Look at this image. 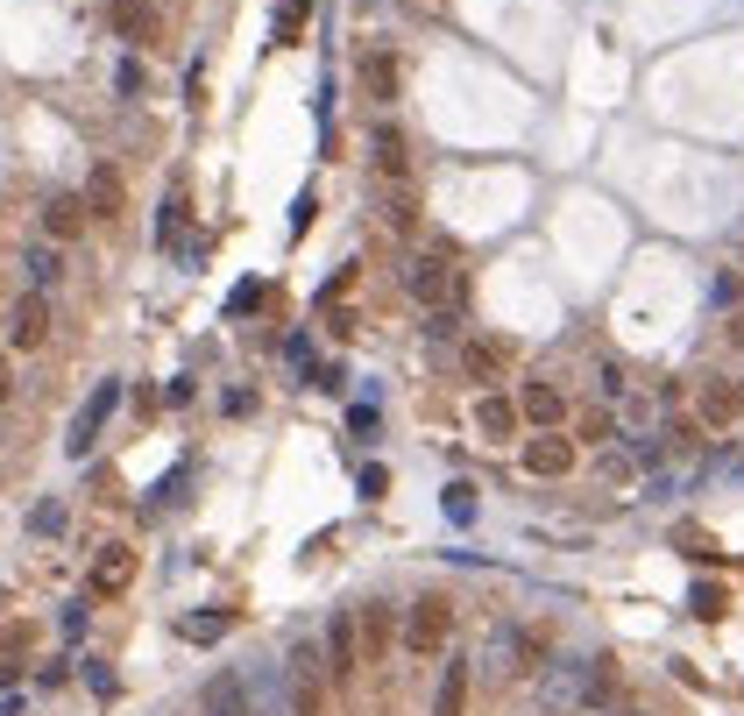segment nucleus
Returning <instances> with one entry per match:
<instances>
[{"instance_id":"9d476101","label":"nucleus","mask_w":744,"mask_h":716,"mask_svg":"<svg viewBox=\"0 0 744 716\" xmlns=\"http://www.w3.org/2000/svg\"><path fill=\"white\" fill-rule=\"evenodd\" d=\"M8 340H14L22 355L50 340V298H43V291H22V298L8 305Z\"/></svg>"},{"instance_id":"ddd939ff","label":"nucleus","mask_w":744,"mask_h":716,"mask_svg":"<svg viewBox=\"0 0 744 716\" xmlns=\"http://www.w3.org/2000/svg\"><path fill=\"white\" fill-rule=\"evenodd\" d=\"M107 22H114V36H121V43H163V14L149 8V0H114Z\"/></svg>"},{"instance_id":"f704fd0d","label":"nucleus","mask_w":744,"mask_h":716,"mask_svg":"<svg viewBox=\"0 0 744 716\" xmlns=\"http://www.w3.org/2000/svg\"><path fill=\"white\" fill-rule=\"evenodd\" d=\"M14 397V369H8V355H0V405Z\"/></svg>"},{"instance_id":"cd10ccee","label":"nucleus","mask_w":744,"mask_h":716,"mask_svg":"<svg viewBox=\"0 0 744 716\" xmlns=\"http://www.w3.org/2000/svg\"><path fill=\"white\" fill-rule=\"evenodd\" d=\"M446 518H454V526H468V518H475V489L468 483H446Z\"/></svg>"},{"instance_id":"aec40b11","label":"nucleus","mask_w":744,"mask_h":716,"mask_svg":"<svg viewBox=\"0 0 744 716\" xmlns=\"http://www.w3.org/2000/svg\"><path fill=\"white\" fill-rule=\"evenodd\" d=\"M206 716H248V681L242 674H213L206 681Z\"/></svg>"},{"instance_id":"b1692460","label":"nucleus","mask_w":744,"mask_h":716,"mask_svg":"<svg viewBox=\"0 0 744 716\" xmlns=\"http://www.w3.org/2000/svg\"><path fill=\"white\" fill-rule=\"evenodd\" d=\"M362 646L369 653L391 646V603H362Z\"/></svg>"},{"instance_id":"2f4dec72","label":"nucleus","mask_w":744,"mask_h":716,"mask_svg":"<svg viewBox=\"0 0 744 716\" xmlns=\"http://www.w3.org/2000/svg\"><path fill=\"white\" fill-rule=\"evenodd\" d=\"M28 526H36V532H57V526H65V504H43V511L28 518Z\"/></svg>"},{"instance_id":"f03ea898","label":"nucleus","mask_w":744,"mask_h":716,"mask_svg":"<svg viewBox=\"0 0 744 716\" xmlns=\"http://www.w3.org/2000/svg\"><path fill=\"white\" fill-rule=\"evenodd\" d=\"M284 681H291V716H319V695H326V667H319V646L312 638H291L284 646Z\"/></svg>"},{"instance_id":"c756f323","label":"nucleus","mask_w":744,"mask_h":716,"mask_svg":"<svg viewBox=\"0 0 744 716\" xmlns=\"http://www.w3.org/2000/svg\"><path fill=\"white\" fill-rule=\"evenodd\" d=\"M595 391H603V405H617V397H624V369L603 362V369H595Z\"/></svg>"},{"instance_id":"423d86ee","label":"nucleus","mask_w":744,"mask_h":716,"mask_svg":"<svg viewBox=\"0 0 744 716\" xmlns=\"http://www.w3.org/2000/svg\"><path fill=\"white\" fill-rule=\"evenodd\" d=\"M532 660H539V638L518 632V624H497L489 632V681H511V674H532Z\"/></svg>"},{"instance_id":"4468645a","label":"nucleus","mask_w":744,"mask_h":716,"mask_svg":"<svg viewBox=\"0 0 744 716\" xmlns=\"http://www.w3.org/2000/svg\"><path fill=\"white\" fill-rule=\"evenodd\" d=\"M695 419L702 426H737L744 419V405H737V383H723V377H702V391H695Z\"/></svg>"},{"instance_id":"5701e85b","label":"nucleus","mask_w":744,"mask_h":716,"mask_svg":"<svg viewBox=\"0 0 744 716\" xmlns=\"http://www.w3.org/2000/svg\"><path fill=\"white\" fill-rule=\"evenodd\" d=\"M305 22H312V0H284V8H277V22H270V43H277V50H291Z\"/></svg>"},{"instance_id":"bb28decb","label":"nucleus","mask_w":744,"mask_h":716,"mask_svg":"<svg viewBox=\"0 0 744 716\" xmlns=\"http://www.w3.org/2000/svg\"><path fill=\"white\" fill-rule=\"evenodd\" d=\"M142 85H149V71L136 65V57H121V65H114V93H121V100H142Z\"/></svg>"},{"instance_id":"a211bd4d","label":"nucleus","mask_w":744,"mask_h":716,"mask_svg":"<svg viewBox=\"0 0 744 716\" xmlns=\"http://www.w3.org/2000/svg\"><path fill=\"white\" fill-rule=\"evenodd\" d=\"M518 419H525V412H518L503 391H483V397H475V426H483V440H511Z\"/></svg>"},{"instance_id":"0eeeda50","label":"nucleus","mask_w":744,"mask_h":716,"mask_svg":"<svg viewBox=\"0 0 744 716\" xmlns=\"http://www.w3.org/2000/svg\"><path fill=\"white\" fill-rule=\"evenodd\" d=\"M518 461H525V475H539V483H560V475L574 469V440L560 426H546V432H532V440H525V454H518Z\"/></svg>"},{"instance_id":"39448f33","label":"nucleus","mask_w":744,"mask_h":716,"mask_svg":"<svg viewBox=\"0 0 744 716\" xmlns=\"http://www.w3.org/2000/svg\"><path fill=\"white\" fill-rule=\"evenodd\" d=\"M446 632H454V603H446V596H419L411 617H405V653H411V660H426V653L446 646Z\"/></svg>"},{"instance_id":"c9c22d12","label":"nucleus","mask_w":744,"mask_h":716,"mask_svg":"<svg viewBox=\"0 0 744 716\" xmlns=\"http://www.w3.org/2000/svg\"><path fill=\"white\" fill-rule=\"evenodd\" d=\"M731 340H737V348H744V320H737V326H731Z\"/></svg>"},{"instance_id":"dca6fc26","label":"nucleus","mask_w":744,"mask_h":716,"mask_svg":"<svg viewBox=\"0 0 744 716\" xmlns=\"http://www.w3.org/2000/svg\"><path fill=\"white\" fill-rule=\"evenodd\" d=\"M468 674H475V660H468V653H454L446 674H440V689H433V716H461V709H468Z\"/></svg>"},{"instance_id":"412c9836","label":"nucleus","mask_w":744,"mask_h":716,"mask_svg":"<svg viewBox=\"0 0 744 716\" xmlns=\"http://www.w3.org/2000/svg\"><path fill=\"white\" fill-rule=\"evenodd\" d=\"M128 568H136V554H128V546H100L93 589H100V596H121V589H128Z\"/></svg>"},{"instance_id":"4c0bfd02","label":"nucleus","mask_w":744,"mask_h":716,"mask_svg":"<svg viewBox=\"0 0 744 716\" xmlns=\"http://www.w3.org/2000/svg\"><path fill=\"white\" fill-rule=\"evenodd\" d=\"M0 716H8V709H0Z\"/></svg>"},{"instance_id":"473e14b6","label":"nucleus","mask_w":744,"mask_h":716,"mask_svg":"<svg viewBox=\"0 0 744 716\" xmlns=\"http://www.w3.org/2000/svg\"><path fill=\"white\" fill-rule=\"evenodd\" d=\"M85 624H93V610H85V603H65V632H71V638H79V632H85Z\"/></svg>"},{"instance_id":"1a4fd4ad","label":"nucleus","mask_w":744,"mask_h":716,"mask_svg":"<svg viewBox=\"0 0 744 716\" xmlns=\"http://www.w3.org/2000/svg\"><path fill=\"white\" fill-rule=\"evenodd\" d=\"M85 213H93L100 228H114V220L128 213V185H121L114 163H93V171H85Z\"/></svg>"},{"instance_id":"72a5a7b5","label":"nucleus","mask_w":744,"mask_h":716,"mask_svg":"<svg viewBox=\"0 0 744 716\" xmlns=\"http://www.w3.org/2000/svg\"><path fill=\"white\" fill-rule=\"evenodd\" d=\"M248 305H263V285H242V291L228 298V312H248Z\"/></svg>"},{"instance_id":"e433bc0d","label":"nucleus","mask_w":744,"mask_h":716,"mask_svg":"<svg viewBox=\"0 0 744 716\" xmlns=\"http://www.w3.org/2000/svg\"><path fill=\"white\" fill-rule=\"evenodd\" d=\"M737 405H744V383H737Z\"/></svg>"},{"instance_id":"393cba45","label":"nucleus","mask_w":744,"mask_h":716,"mask_svg":"<svg viewBox=\"0 0 744 716\" xmlns=\"http://www.w3.org/2000/svg\"><path fill=\"white\" fill-rule=\"evenodd\" d=\"M177 632H185L191 646H213V638L228 632V610H206V617H185V624H177Z\"/></svg>"},{"instance_id":"2eb2a0df","label":"nucleus","mask_w":744,"mask_h":716,"mask_svg":"<svg viewBox=\"0 0 744 716\" xmlns=\"http://www.w3.org/2000/svg\"><path fill=\"white\" fill-rule=\"evenodd\" d=\"M85 220H93V213H85V192H57V199L43 206V234H50V242H71Z\"/></svg>"},{"instance_id":"20e7f679","label":"nucleus","mask_w":744,"mask_h":716,"mask_svg":"<svg viewBox=\"0 0 744 716\" xmlns=\"http://www.w3.org/2000/svg\"><path fill=\"white\" fill-rule=\"evenodd\" d=\"M114 405H121V377H107V383H93V397H85V412L71 419V432H65V454L71 461H85L100 447V426L114 419Z\"/></svg>"},{"instance_id":"f3484780","label":"nucleus","mask_w":744,"mask_h":716,"mask_svg":"<svg viewBox=\"0 0 744 716\" xmlns=\"http://www.w3.org/2000/svg\"><path fill=\"white\" fill-rule=\"evenodd\" d=\"M518 412H525V426H532V432H546V426H560V419H568V397H560L554 383H525Z\"/></svg>"},{"instance_id":"a878e982","label":"nucleus","mask_w":744,"mask_h":716,"mask_svg":"<svg viewBox=\"0 0 744 716\" xmlns=\"http://www.w3.org/2000/svg\"><path fill=\"white\" fill-rule=\"evenodd\" d=\"M574 432H582L589 447H603L609 432H617V419H609V405H595V412H582V419H574Z\"/></svg>"},{"instance_id":"7c9ffc66","label":"nucleus","mask_w":744,"mask_h":716,"mask_svg":"<svg viewBox=\"0 0 744 716\" xmlns=\"http://www.w3.org/2000/svg\"><path fill=\"white\" fill-rule=\"evenodd\" d=\"M695 617H723V589H717V581H702V589H695Z\"/></svg>"},{"instance_id":"c85d7f7f","label":"nucleus","mask_w":744,"mask_h":716,"mask_svg":"<svg viewBox=\"0 0 744 716\" xmlns=\"http://www.w3.org/2000/svg\"><path fill=\"white\" fill-rule=\"evenodd\" d=\"M383 220H391L397 234H411V220H419V213H411V192H405V185L391 192V213H383Z\"/></svg>"},{"instance_id":"6ab92c4d","label":"nucleus","mask_w":744,"mask_h":716,"mask_svg":"<svg viewBox=\"0 0 744 716\" xmlns=\"http://www.w3.org/2000/svg\"><path fill=\"white\" fill-rule=\"evenodd\" d=\"M354 660H362V653H354V617L340 610V617L326 624V674L348 681V674H354Z\"/></svg>"},{"instance_id":"4be33fe9","label":"nucleus","mask_w":744,"mask_h":716,"mask_svg":"<svg viewBox=\"0 0 744 716\" xmlns=\"http://www.w3.org/2000/svg\"><path fill=\"white\" fill-rule=\"evenodd\" d=\"M22 277H28V291H50L57 277H65V256H57V242H36L22 256Z\"/></svg>"},{"instance_id":"f8f14e48","label":"nucleus","mask_w":744,"mask_h":716,"mask_svg":"<svg viewBox=\"0 0 744 716\" xmlns=\"http://www.w3.org/2000/svg\"><path fill=\"white\" fill-rule=\"evenodd\" d=\"M369 163H376V177L405 185V171H411V142H405V128L376 122V136H369Z\"/></svg>"},{"instance_id":"7ed1b4c3","label":"nucleus","mask_w":744,"mask_h":716,"mask_svg":"<svg viewBox=\"0 0 744 716\" xmlns=\"http://www.w3.org/2000/svg\"><path fill=\"white\" fill-rule=\"evenodd\" d=\"M405 298H411V305H426V312H433V305H461L454 263H446L440 249H433V256H411L405 263Z\"/></svg>"},{"instance_id":"f257e3e1","label":"nucleus","mask_w":744,"mask_h":716,"mask_svg":"<svg viewBox=\"0 0 744 716\" xmlns=\"http://www.w3.org/2000/svg\"><path fill=\"white\" fill-rule=\"evenodd\" d=\"M603 689H609V660H595V653H560V660L539 674V709L546 716H574V709H589Z\"/></svg>"},{"instance_id":"9b49d317","label":"nucleus","mask_w":744,"mask_h":716,"mask_svg":"<svg viewBox=\"0 0 744 716\" xmlns=\"http://www.w3.org/2000/svg\"><path fill=\"white\" fill-rule=\"evenodd\" d=\"M362 93L376 100V107H391V100L405 93V65H397V50H362Z\"/></svg>"},{"instance_id":"6e6552de","label":"nucleus","mask_w":744,"mask_h":716,"mask_svg":"<svg viewBox=\"0 0 744 716\" xmlns=\"http://www.w3.org/2000/svg\"><path fill=\"white\" fill-rule=\"evenodd\" d=\"M454 362H461V377H468V383H483V391L511 377V348H503V340H489V334H468Z\"/></svg>"}]
</instances>
